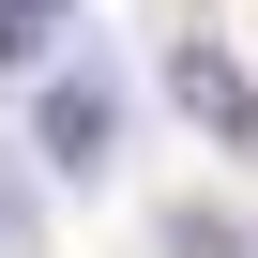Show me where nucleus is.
Returning <instances> with one entry per match:
<instances>
[{"label": "nucleus", "instance_id": "2", "mask_svg": "<svg viewBox=\"0 0 258 258\" xmlns=\"http://www.w3.org/2000/svg\"><path fill=\"white\" fill-rule=\"evenodd\" d=\"M31 137H46L61 167H106V137H121V106H106L91 76H46V106H31Z\"/></svg>", "mask_w": 258, "mask_h": 258}, {"label": "nucleus", "instance_id": "1", "mask_svg": "<svg viewBox=\"0 0 258 258\" xmlns=\"http://www.w3.org/2000/svg\"><path fill=\"white\" fill-rule=\"evenodd\" d=\"M167 106H182V121H213L228 152H258V76H243L228 46H167Z\"/></svg>", "mask_w": 258, "mask_h": 258}, {"label": "nucleus", "instance_id": "4", "mask_svg": "<svg viewBox=\"0 0 258 258\" xmlns=\"http://www.w3.org/2000/svg\"><path fill=\"white\" fill-rule=\"evenodd\" d=\"M0 258H31V198H16V182H0Z\"/></svg>", "mask_w": 258, "mask_h": 258}, {"label": "nucleus", "instance_id": "3", "mask_svg": "<svg viewBox=\"0 0 258 258\" xmlns=\"http://www.w3.org/2000/svg\"><path fill=\"white\" fill-rule=\"evenodd\" d=\"M31 31H46V0H0V61H31Z\"/></svg>", "mask_w": 258, "mask_h": 258}, {"label": "nucleus", "instance_id": "5", "mask_svg": "<svg viewBox=\"0 0 258 258\" xmlns=\"http://www.w3.org/2000/svg\"><path fill=\"white\" fill-rule=\"evenodd\" d=\"M46 16H61V0H46Z\"/></svg>", "mask_w": 258, "mask_h": 258}]
</instances>
